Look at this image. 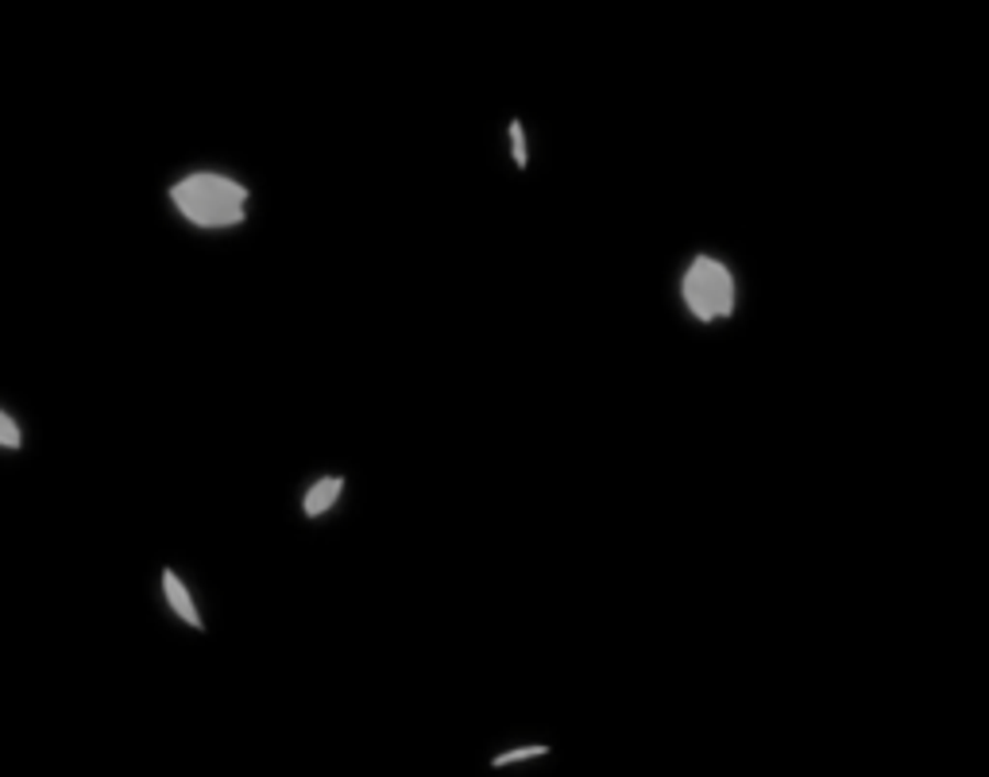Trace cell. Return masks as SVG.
<instances>
[{"label":"cell","instance_id":"cell-1","mask_svg":"<svg viewBox=\"0 0 989 777\" xmlns=\"http://www.w3.org/2000/svg\"><path fill=\"white\" fill-rule=\"evenodd\" d=\"M677 298L696 326H719L738 314L743 283L730 260L715 252H692L677 275Z\"/></svg>","mask_w":989,"mask_h":777},{"label":"cell","instance_id":"cell-2","mask_svg":"<svg viewBox=\"0 0 989 777\" xmlns=\"http://www.w3.org/2000/svg\"><path fill=\"white\" fill-rule=\"evenodd\" d=\"M175 206L183 209L186 221L201 229H229L244 221L248 190L224 175H190L171 190Z\"/></svg>","mask_w":989,"mask_h":777},{"label":"cell","instance_id":"cell-3","mask_svg":"<svg viewBox=\"0 0 989 777\" xmlns=\"http://www.w3.org/2000/svg\"><path fill=\"white\" fill-rule=\"evenodd\" d=\"M341 495H344V477H321L306 492V500H301V511H306L309 518H317V515H325V511H333L337 503H341Z\"/></svg>","mask_w":989,"mask_h":777},{"label":"cell","instance_id":"cell-4","mask_svg":"<svg viewBox=\"0 0 989 777\" xmlns=\"http://www.w3.org/2000/svg\"><path fill=\"white\" fill-rule=\"evenodd\" d=\"M163 592H167L171 608L178 611V619H186V623H190V627H201V615H198V608H194L190 592H186V584H183V580H178L171 569L163 572Z\"/></svg>","mask_w":989,"mask_h":777},{"label":"cell","instance_id":"cell-5","mask_svg":"<svg viewBox=\"0 0 989 777\" xmlns=\"http://www.w3.org/2000/svg\"><path fill=\"white\" fill-rule=\"evenodd\" d=\"M503 140H507V155L510 163H515L518 171L530 167V132H526V124L518 117L507 120V128H503Z\"/></svg>","mask_w":989,"mask_h":777},{"label":"cell","instance_id":"cell-6","mask_svg":"<svg viewBox=\"0 0 989 777\" xmlns=\"http://www.w3.org/2000/svg\"><path fill=\"white\" fill-rule=\"evenodd\" d=\"M549 754V743H515L507 746V751H499L495 758H491V766L495 769H515V766H526V762H538Z\"/></svg>","mask_w":989,"mask_h":777},{"label":"cell","instance_id":"cell-7","mask_svg":"<svg viewBox=\"0 0 989 777\" xmlns=\"http://www.w3.org/2000/svg\"><path fill=\"white\" fill-rule=\"evenodd\" d=\"M0 445H4V449H17L20 445V426L9 418V414H0Z\"/></svg>","mask_w":989,"mask_h":777}]
</instances>
